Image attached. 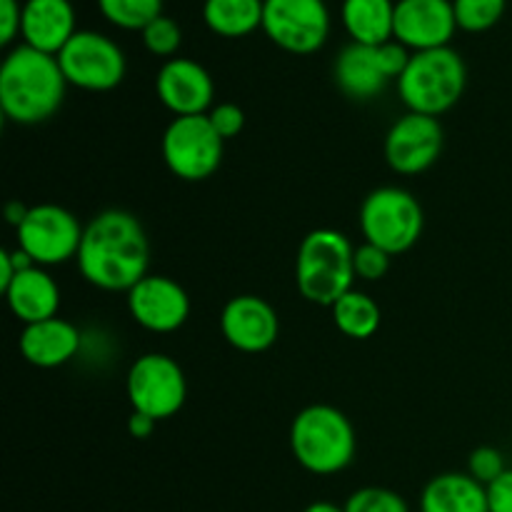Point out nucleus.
<instances>
[{
  "label": "nucleus",
  "mask_w": 512,
  "mask_h": 512,
  "mask_svg": "<svg viewBox=\"0 0 512 512\" xmlns=\"http://www.w3.org/2000/svg\"><path fill=\"white\" fill-rule=\"evenodd\" d=\"M263 33L285 53H318L330 35V10L325 0H263Z\"/></svg>",
  "instance_id": "9b49d317"
},
{
  "label": "nucleus",
  "mask_w": 512,
  "mask_h": 512,
  "mask_svg": "<svg viewBox=\"0 0 512 512\" xmlns=\"http://www.w3.org/2000/svg\"><path fill=\"white\" fill-rule=\"evenodd\" d=\"M143 43L148 53L158 55V58H178L175 53L183 43V30H180L178 20H173L170 15H158L153 23L143 28Z\"/></svg>",
  "instance_id": "bb28decb"
},
{
  "label": "nucleus",
  "mask_w": 512,
  "mask_h": 512,
  "mask_svg": "<svg viewBox=\"0 0 512 512\" xmlns=\"http://www.w3.org/2000/svg\"><path fill=\"white\" fill-rule=\"evenodd\" d=\"M468 68L458 50L435 48L413 53L405 73L398 78V95L408 113L440 118L465 93Z\"/></svg>",
  "instance_id": "39448f33"
},
{
  "label": "nucleus",
  "mask_w": 512,
  "mask_h": 512,
  "mask_svg": "<svg viewBox=\"0 0 512 512\" xmlns=\"http://www.w3.org/2000/svg\"><path fill=\"white\" fill-rule=\"evenodd\" d=\"M83 340V333L73 323L55 315L50 320L23 325L18 348L30 365L40 370H53L78 358L83 350Z\"/></svg>",
  "instance_id": "f3484780"
},
{
  "label": "nucleus",
  "mask_w": 512,
  "mask_h": 512,
  "mask_svg": "<svg viewBox=\"0 0 512 512\" xmlns=\"http://www.w3.org/2000/svg\"><path fill=\"white\" fill-rule=\"evenodd\" d=\"M203 20L220 38H245L263 28V0H205Z\"/></svg>",
  "instance_id": "5701e85b"
},
{
  "label": "nucleus",
  "mask_w": 512,
  "mask_h": 512,
  "mask_svg": "<svg viewBox=\"0 0 512 512\" xmlns=\"http://www.w3.org/2000/svg\"><path fill=\"white\" fill-rule=\"evenodd\" d=\"M458 30L453 0H398L395 3V40L420 50L448 48Z\"/></svg>",
  "instance_id": "dca6fc26"
},
{
  "label": "nucleus",
  "mask_w": 512,
  "mask_h": 512,
  "mask_svg": "<svg viewBox=\"0 0 512 512\" xmlns=\"http://www.w3.org/2000/svg\"><path fill=\"white\" fill-rule=\"evenodd\" d=\"M350 43L378 45L395 38V3L393 0H343L340 8Z\"/></svg>",
  "instance_id": "4be33fe9"
},
{
  "label": "nucleus",
  "mask_w": 512,
  "mask_h": 512,
  "mask_svg": "<svg viewBox=\"0 0 512 512\" xmlns=\"http://www.w3.org/2000/svg\"><path fill=\"white\" fill-rule=\"evenodd\" d=\"M355 245L340 230L315 228L300 240L295 258V285L308 303L330 308L353 290Z\"/></svg>",
  "instance_id": "20e7f679"
},
{
  "label": "nucleus",
  "mask_w": 512,
  "mask_h": 512,
  "mask_svg": "<svg viewBox=\"0 0 512 512\" xmlns=\"http://www.w3.org/2000/svg\"><path fill=\"white\" fill-rule=\"evenodd\" d=\"M355 450H358V438L343 410L315 403L293 418L290 453L295 463L308 473L320 475V478L343 473L353 463Z\"/></svg>",
  "instance_id": "7ed1b4c3"
},
{
  "label": "nucleus",
  "mask_w": 512,
  "mask_h": 512,
  "mask_svg": "<svg viewBox=\"0 0 512 512\" xmlns=\"http://www.w3.org/2000/svg\"><path fill=\"white\" fill-rule=\"evenodd\" d=\"M443 125L438 118L405 113L385 135V160L398 175L425 173L443 153Z\"/></svg>",
  "instance_id": "f8f14e48"
},
{
  "label": "nucleus",
  "mask_w": 512,
  "mask_h": 512,
  "mask_svg": "<svg viewBox=\"0 0 512 512\" xmlns=\"http://www.w3.org/2000/svg\"><path fill=\"white\" fill-rule=\"evenodd\" d=\"M28 210L30 208H25V205L20 203V200H10L8 208H5V218H8V223L13 225V228H18V225L23 223L25 215H28Z\"/></svg>",
  "instance_id": "e433bc0d"
},
{
  "label": "nucleus",
  "mask_w": 512,
  "mask_h": 512,
  "mask_svg": "<svg viewBox=\"0 0 512 512\" xmlns=\"http://www.w3.org/2000/svg\"><path fill=\"white\" fill-rule=\"evenodd\" d=\"M345 512H410L408 503L400 493L390 488H378V485H368L360 488L345 500Z\"/></svg>",
  "instance_id": "cd10ccee"
},
{
  "label": "nucleus",
  "mask_w": 512,
  "mask_h": 512,
  "mask_svg": "<svg viewBox=\"0 0 512 512\" xmlns=\"http://www.w3.org/2000/svg\"><path fill=\"white\" fill-rule=\"evenodd\" d=\"M160 153L175 178L185 183L208 180L223 163L225 140L215 133L208 115L173 118L160 140Z\"/></svg>",
  "instance_id": "0eeeda50"
},
{
  "label": "nucleus",
  "mask_w": 512,
  "mask_h": 512,
  "mask_svg": "<svg viewBox=\"0 0 512 512\" xmlns=\"http://www.w3.org/2000/svg\"><path fill=\"white\" fill-rule=\"evenodd\" d=\"M128 313L150 333H175L190 318V295L168 275H145L128 290Z\"/></svg>",
  "instance_id": "ddd939ff"
},
{
  "label": "nucleus",
  "mask_w": 512,
  "mask_h": 512,
  "mask_svg": "<svg viewBox=\"0 0 512 512\" xmlns=\"http://www.w3.org/2000/svg\"><path fill=\"white\" fill-rule=\"evenodd\" d=\"M155 93L160 103L175 115H208L213 108L215 83L208 68L193 58H170L155 75Z\"/></svg>",
  "instance_id": "4468645a"
},
{
  "label": "nucleus",
  "mask_w": 512,
  "mask_h": 512,
  "mask_svg": "<svg viewBox=\"0 0 512 512\" xmlns=\"http://www.w3.org/2000/svg\"><path fill=\"white\" fill-rule=\"evenodd\" d=\"M303 512H345L343 505H335L330 500H318V503H310Z\"/></svg>",
  "instance_id": "4c0bfd02"
},
{
  "label": "nucleus",
  "mask_w": 512,
  "mask_h": 512,
  "mask_svg": "<svg viewBox=\"0 0 512 512\" xmlns=\"http://www.w3.org/2000/svg\"><path fill=\"white\" fill-rule=\"evenodd\" d=\"M330 315L333 323L345 338L353 340H368L378 333L380 328V305L370 298L363 290H348L343 298L335 300L330 305Z\"/></svg>",
  "instance_id": "b1692460"
},
{
  "label": "nucleus",
  "mask_w": 512,
  "mask_h": 512,
  "mask_svg": "<svg viewBox=\"0 0 512 512\" xmlns=\"http://www.w3.org/2000/svg\"><path fill=\"white\" fill-rule=\"evenodd\" d=\"M508 0H453L455 20L465 33H485L505 15Z\"/></svg>",
  "instance_id": "a878e982"
},
{
  "label": "nucleus",
  "mask_w": 512,
  "mask_h": 512,
  "mask_svg": "<svg viewBox=\"0 0 512 512\" xmlns=\"http://www.w3.org/2000/svg\"><path fill=\"white\" fill-rule=\"evenodd\" d=\"M390 258L385 250H380L378 245L373 243H363L355 248L353 255V265H355V278L368 280V283H375V280L385 278L390 270Z\"/></svg>",
  "instance_id": "c756f323"
},
{
  "label": "nucleus",
  "mask_w": 512,
  "mask_h": 512,
  "mask_svg": "<svg viewBox=\"0 0 512 512\" xmlns=\"http://www.w3.org/2000/svg\"><path fill=\"white\" fill-rule=\"evenodd\" d=\"M98 8L108 23L123 30H140L163 15V0H98Z\"/></svg>",
  "instance_id": "393cba45"
},
{
  "label": "nucleus",
  "mask_w": 512,
  "mask_h": 512,
  "mask_svg": "<svg viewBox=\"0 0 512 512\" xmlns=\"http://www.w3.org/2000/svg\"><path fill=\"white\" fill-rule=\"evenodd\" d=\"M68 90L58 55L30 45L10 50L0 65V110L15 125H38L60 110Z\"/></svg>",
  "instance_id": "f03ea898"
},
{
  "label": "nucleus",
  "mask_w": 512,
  "mask_h": 512,
  "mask_svg": "<svg viewBox=\"0 0 512 512\" xmlns=\"http://www.w3.org/2000/svg\"><path fill=\"white\" fill-rule=\"evenodd\" d=\"M155 425H158V420H153L150 415L133 413L128 420V433L133 435L135 440H148L150 435L155 433Z\"/></svg>",
  "instance_id": "f704fd0d"
},
{
  "label": "nucleus",
  "mask_w": 512,
  "mask_h": 512,
  "mask_svg": "<svg viewBox=\"0 0 512 512\" xmlns=\"http://www.w3.org/2000/svg\"><path fill=\"white\" fill-rule=\"evenodd\" d=\"M208 118H210V123H213L215 133H218L223 140L238 138L245 128V113H243V108L235 103L213 105L208 113Z\"/></svg>",
  "instance_id": "7c9ffc66"
},
{
  "label": "nucleus",
  "mask_w": 512,
  "mask_h": 512,
  "mask_svg": "<svg viewBox=\"0 0 512 512\" xmlns=\"http://www.w3.org/2000/svg\"><path fill=\"white\" fill-rule=\"evenodd\" d=\"M220 333L240 353H265L280 335V318L260 295H235L220 310Z\"/></svg>",
  "instance_id": "2eb2a0df"
},
{
  "label": "nucleus",
  "mask_w": 512,
  "mask_h": 512,
  "mask_svg": "<svg viewBox=\"0 0 512 512\" xmlns=\"http://www.w3.org/2000/svg\"><path fill=\"white\" fill-rule=\"evenodd\" d=\"M420 512H490L488 488L468 473L435 475L420 493Z\"/></svg>",
  "instance_id": "412c9836"
},
{
  "label": "nucleus",
  "mask_w": 512,
  "mask_h": 512,
  "mask_svg": "<svg viewBox=\"0 0 512 512\" xmlns=\"http://www.w3.org/2000/svg\"><path fill=\"white\" fill-rule=\"evenodd\" d=\"M375 58H378V65L380 70H383L385 78L398 80L400 75L405 73V68H408L413 53H410V48H405L403 43H398V40L393 38L375 48Z\"/></svg>",
  "instance_id": "2f4dec72"
},
{
  "label": "nucleus",
  "mask_w": 512,
  "mask_h": 512,
  "mask_svg": "<svg viewBox=\"0 0 512 512\" xmlns=\"http://www.w3.org/2000/svg\"><path fill=\"white\" fill-rule=\"evenodd\" d=\"M488 510L512 512V468L505 470L495 483L488 485Z\"/></svg>",
  "instance_id": "72a5a7b5"
},
{
  "label": "nucleus",
  "mask_w": 512,
  "mask_h": 512,
  "mask_svg": "<svg viewBox=\"0 0 512 512\" xmlns=\"http://www.w3.org/2000/svg\"><path fill=\"white\" fill-rule=\"evenodd\" d=\"M365 243L378 245L388 255H403L420 240L425 213L420 200L398 185H383L368 193L358 213Z\"/></svg>",
  "instance_id": "423d86ee"
},
{
  "label": "nucleus",
  "mask_w": 512,
  "mask_h": 512,
  "mask_svg": "<svg viewBox=\"0 0 512 512\" xmlns=\"http://www.w3.org/2000/svg\"><path fill=\"white\" fill-rule=\"evenodd\" d=\"M125 390L133 413L168 420L188 400V380L175 358L165 353H145L133 360L125 375Z\"/></svg>",
  "instance_id": "6e6552de"
},
{
  "label": "nucleus",
  "mask_w": 512,
  "mask_h": 512,
  "mask_svg": "<svg viewBox=\"0 0 512 512\" xmlns=\"http://www.w3.org/2000/svg\"><path fill=\"white\" fill-rule=\"evenodd\" d=\"M75 263L93 288L128 293L148 275L150 243L145 228L128 210H103L85 225Z\"/></svg>",
  "instance_id": "f257e3e1"
},
{
  "label": "nucleus",
  "mask_w": 512,
  "mask_h": 512,
  "mask_svg": "<svg viewBox=\"0 0 512 512\" xmlns=\"http://www.w3.org/2000/svg\"><path fill=\"white\" fill-rule=\"evenodd\" d=\"M85 225L68 208L40 203L28 210L23 223L15 228L18 248L40 268H53L78 258Z\"/></svg>",
  "instance_id": "9d476101"
},
{
  "label": "nucleus",
  "mask_w": 512,
  "mask_h": 512,
  "mask_svg": "<svg viewBox=\"0 0 512 512\" xmlns=\"http://www.w3.org/2000/svg\"><path fill=\"white\" fill-rule=\"evenodd\" d=\"M8 308L23 325L40 323L58 315L60 310V288L48 268L33 265L20 270L13 283L3 290Z\"/></svg>",
  "instance_id": "6ab92c4d"
},
{
  "label": "nucleus",
  "mask_w": 512,
  "mask_h": 512,
  "mask_svg": "<svg viewBox=\"0 0 512 512\" xmlns=\"http://www.w3.org/2000/svg\"><path fill=\"white\" fill-rule=\"evenodd\" d=\"M333 78L340 93L358 103L375 100L390 83L380 70L375 48L360 43H348L340 50L333 63Z\"/></svg>",
  "instance_id": "aec40b11"
},
{
  "label": "nucleus",
  "mask_w": 512,
  "mask_h": 512,
  "mask_svg": "<svg viewBox=\"0 0 512 512\" xmlns=\"http://www.w3.org/2000/svg\"><path fill=\"white\" fill-rule=\"evenodd\" d=\"M78 33L75 10L70 0H25L20 38L25 45L58 55Z\"/></svg>",
  "instance_id": "a211bd4d"
},
{
  "label": "nucleus",
  "mask_w": 512,
  "mask_h": 512,
  "mask_svg": "<svg viewBox=\"0 0 512 512\" xmlns=\"http://www.w3.org/2000/svg\"><path fill=\"white\" fill-rule=\"evenodd\" d=\"M505 470H508V465H505L503 453H500L498 448L480 445V448H475L473 453H470L468 475H473V478L478 480L480 485H485V488H488L490 483H495Z\"/></svg>",
  "instance_id": "c85d7f7f"
},
{
  "label": "nucleus",
  "mask_w": 512,
  "mask_h": 512,
  "mask_svg": "<svg viewBox=\"0 0 512 512\" xmlns=\"http://www.w3.org/2000/svg\"><path fill=\"white\" fill-rule=\"evenodd\" d=\"M18 273L20 270L13 260V250H0V290L8 288Z\"/></svg>",
  "instance_id": "c9c22d12"
},
{
  "label": "nucleus",
  "mask_w": 512,
  "mask_h": 512,
  "mask_svg": "<svg viewBox=\"0 0 512 512\" xmlns=\"http://www.w3.org/2000/svg\"><path fill=\"white\" fill-rule=\"evenodd\" d=\"M23 5L18 0H0V43L10 45L20 35Z\"/></svg>",
  "instance_id": "473e14b6"
},
{
  "label": "nucleus",
  "mask_w": 512,
  "mask_h": 512,
  "mask_svg": "<svg viewBox=\"0 0 512 512\" xmlns=\"http://www.w3.org/2000/svg\"><path fill=\"white\" fill-rule=\"evenodd\" d=\"M58 63L68 85L88 93L118 88L128 70L123 48L98 30H78L58 53Z\"/></svg>",
  "instance_id": "1a4fd4ad"
}]
</instances>
